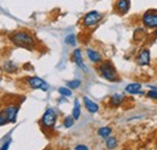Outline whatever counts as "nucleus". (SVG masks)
I'll use <instances>...</instances> for the list:
<instances>
[{
  "label": "nucleus",
  "mask_w": 157,
  "mask_h": 150,
  "mask_svg": "<svg viewBox=\"0 0 157 150\" xmlns=\"http://www.w3.org/2000/svg\"><path fill=\"white\" fill-rule=\"evenodd\" d=\"M133 38L136 41H143L145 38H146V32L144 28H137L134 34H133Z\"/></svg>",
  "instance_id": "obj_17"
},
{
  "label": "nucleus",
  "mask_w": 157,
  "mask_h": 150,
  "mask_svg": "<svg viewBox=\"0 0 157 150\" xmlns=\"http://www.w3.org/2000/svg\"><path fill=\"white\" fill-rule=\"evenodd\" d=\"M147 98H151V99H157V90H150L147 93H146Z\"/></svg>",
  "instance_id": "obj_24"
},
{
  "label": "nucleus",
  "mask_w": 157,
  "mask_h": 150,
  "mask_svg": "<svg viewBox=\"0 0 157 150\" xmlns=\"http://www.w3.org/2000/svg\"><path fill=\"white\" fill-rule=\"evenodd\" d=\"M64 42H65L67 45L75 46V45H76V37H75V34H70V35H68V37L64 39Z\"/></svg>",
  "instance_id": "obj_22"
},
{
  "label": "nucleus",
  "mask_w": 157,
  "mask_h": 150,
  "mask_svg": "<svg viewBox=\"0 0 157 150\" xmlns=\"http://www.w3.org/2000/svg\"><path fill=\"white\" fill-rule=\"evenodd\" d=\"M11 142H12V139L11 138H9L4 144H2V147H1V149L0 150H7L9 148H10V144H11Z\"/></svg>",
  "instance_id": "obj_25"
},
{
  "label": "nucleus",
  "mask_w": 157,
  "mask_h": 150,
  "mask_svg": "<svg viewBox=\"0 0 157 150\" xmlns=\"http://www.w3.org/2000/svg\"><path fill=\"white\" fill-rule=\"evenodd\" d=\"M57 117H58V115H57L56 110L52 109V108H48V109H46L45 112L42 114L40 122H41L42 127L48 128V130H52L55 127L56 122H57Z\"/></svg>",
  "instance_id": "obj_4"
},
{
  "label": "nucleus",
  "mask_w": 157,
  "mask_h": 150,
  "mask_svg": "<svg viewBox=\"0 0 157 150\" xmlns=\"http://www.w3.org/2000/svg\"><path fill=\"white\" fill-rule=\"evenodd\" d=\"M81 86V80L75 79V80H71V81H68L67 82V87H69L70 90H74V89H78Z\"/></svg>",
  "instance_id": "obj_20"
},
{
  "label": "nucleus",
  "mask_w": 157,
  "mask_h": 150,
  "mask_svg": "<svg viewBox=\"0 0 157 150\" xmlns=\"http://www.w3.org/2000/svg\"><path fill=\"white\" fill-rule=\"evenodd\" d=\"M71 116L74 117V120H78L80 116H81V105H80V102L78 99L74 101V108H73V114Z\"/></svg>",
  "instance_id": "obj_16"
},
{
  "label": "nucleus",
  "mask_w": 157,
  "mask_h": 150,
  "mask_svg": "<svg viewBox=\"0 0 157 150\" xmlns=\"http://www.w3.org/2000/svg\"><path fill=\"white\" fill-rule=\"evenodd\" d=\"M124 101V96L120 93H115L110 97V105L116 108V107H120Z\"/></svg>",
  "instance_id": "obj_14"
},
{
  "label": "nucleus",
  "mask_w": 157,
  "mask_h": 150,
  "mask_svg": "<svg viewBox=\"0 0 157 150\" xmlns=\"http://www.w3.org/2000/svg\"><path fill=\"white\" fill-rule=\"evenodd\" d=\"M126 92L129 94H143L144 92L141 91V84L139 82H133L126 86Z\"/></svg>",
  "instance_id": "obj_12"
},
{
  "label": "nucleus",
  "mask_w": 157,
  "mask_h": 150,
  "mask_svg": "<svg viewBox=\"0 0 157 150\" xmlns=\"http://www.w3.org/2000/svg\"><path fill=\"white\" fill-rule=\"evenodd\" d=\"M75 150H88V148L86 145H83V144H78V145L75 147Z\"/></svg>",
  "instance_id": "obj_26"
},
{
  "label": "nucleus",
  "mask_w": 157,
  "mask_h": 150,
  "mask_svg": "<svg viewBox=\"0 0 157 150\" xmlns=\"http://www.w3.org/2000/svg\"><path fill=\"white\" fill-rule=\"evenodd\" d=\"M73 61L76 63V65L80 67L82 70L87 72V67L86 64L83 63V59H82V52H81V49H75L73 51Z\"/></svg>",
  "instance_id": "obj_10"
},
{
  "label": "nucleus",
  "mask_w": 157,
  "mask_h": 150,
  "mask_svg": "<svg viewBox=\"0 0 157 150\" xmlns=\"http://www.w3.org/2000/svg\"><path fill=\"white\" fill-rule=\"evenodd\" d=\"M154 37L157 38V29H155V30H154Z\"/></svg>",
  "instance_id": "obj_27"
},
{
  "label": "nucleus",
  "mask_w": 157,
  "mask_h": 150,
  "mask_svg": "<svg viewBox=\"0 0 157 150\" xmlns=\"http://www.w3.org/2000/svg\"><path fill=\"white\" fill-rule=\"evenodd\" d=\"M86 53H87V57L90 58V61L92 63H100L101 62V55L99 53L98 51L93 50V49H87L86 50Z\"/></svg>",
  "instance_id": "obj_13"
},
{
  "label": "nucleus",
  "mask_w": 157,
  "mask_h": 150,
  "mask_svg": "<svg viewBox=\"0 0 157 150\" xmlns=\"http://www.w3.org/2000/svg\"><path fill=\"white\" fill-rule=\"evenodd\" d=\"M2 69H4L5 72H7V73H15V72H17L18 67H17V64L13 63L12 61H6V62H4V64H2Z\"/></svg>",
  "instance_id": "obj_15"
},
{
  "label": "nucleus",
  "mask_w": 157,
  "mask_h": 150,
  "mask_svg": "<svg viewBox=\"0 0 157 150\" xmlns=\"http://www.w3.org/2000/svg\"><path fill=\"white\" fill-rule=\"evenodd\" d=\"M58 92L62 94V97H70V96L73 94L71 90H70L69 87H59Z\"/></svg>",
  "instance_id": "obj_23"
},
{
  "label": "nucleus",
  "mask_w": 157,
  "mask_h": 150,
  "mask_svg": "<svg viewBox=\"0 0 157 150\" xmlns=\"http://www.w3.org/2000/svg\"><path fill=\"white\" fill-rule=\"evenodd\" d=\"M74 117L73 116H65L64 117V120H63V125H64V127L65 128H70L73 125H74Z\"/></svg>",
  "instance_id": "obj_21"
},
{
  "label": "nucleus",
  "mask_w": 157,
  "mask_h": 150,
  "mask_svg": "<svg viewBox=\"0 0 157 150\" xmlns=\"http://www.w3.org/2000/svg\"><path fill=\"white\" fill-rule=\"evenodd\" d=\"M111 132H113L111 127H109V126H103V127H100L98 130V136L101 137V138H108V137H110Z\"/></svg>",
  "instance_id": "obj_18"
},
{
  "label": "nucleus",
  "mask_w": 157,
  "mask_h": 150,
  "mask_svg": "<svg viewBox=\"0 0 157 150\" xmlns=\"http://www.w3.org/2000/svg\"><path fill=\"white\" fill-rule=\"evenodd\" d=\"M136 61H137V63L140 67L149 65V64H150V61H151L150 50H149V49H143V50H140V52L138 53Z\"/></svg>",
  "instance_id": "obj_8"
},
{
  "label": "nucleus",
  "mask_w": 157,
  "mask_h": 150,
  "mask_svg": "<svg viewBox=\"0 0 157 150\" xmlns=\"http://www.w3.org/2000/svg\"><path fill=\"white\" fill-rule=\"evenodd\" d=\"M98 72L101 77H104L108 81H118V75L116 72V68L114 67V64L110 61H104L100 62V64L98 65Z\"/></svg>",
  "instance_id": "obj_3"
},
{
  "label": "nucleus",
  "mask_w": 157,
  "mask_h": 150,
  "mask_svg": "<svg viewBox=\"0 0 157 150\" xmlns=\"http://www.w3.org/2000/svg\"><path fill=\"white\" fill-rule=\"evenodd\" d=\"M18 112H20V104L16 103H10L5 105L2 109H0V126L16 122Z\"/></svg>",
  "instance_id": "obj_2"
},
{
  "label": "nucleus",
  "mask_w": 157,
  "mask_h": 150,
  "mask_svg": "<svg viewBox=\"0 0 157 150\" xmlns=\"http://www.w3.org/2000/svg\"><path fill=\"white\" fill-rule=\"evenodd\" d=\"M101 19H103V15H101L99 11L93 10V11L87 12V14L83 16V18H82V26H83L85 28H91V27L97 26Z\"/></svg>",
  "instance_id": "obj_5"
},
{
  "label": "nucleus",
  "mask_w": 157,
  "mask_h": 150,
  "mask_svg": "<svg viewBox=\"0 0 157 150\" xmlns=\"http://www.w3.org/2000/svg\"><path fill=\"white\" fill-rule=\"evenodd\" d=\"M28 86L33 90H42V91H48L50 86L46 81H44L41 77H38V76H29L25 79Z\"/></svg>",
  "instance_id": "obj_7"
},
{
  "label": "nucleus",
  "mask_w": 157,
  "mask_h": 150,
  "mask_svg": "<svg viewBox=\"0 0 157 150\" xmlns=\"http://www.w3.org/2000/svg\"><path fill=\"white\" fill-rule=\"evenodd\" d=\"M83 104H85V108L88 110L90 112H92V114H94V112H97L99 110V105L96 103V102H93V101H91L87 96H83Z\"/></svg>",
  "instance_id": "obj_11"
},
{
  "label": "nucleus",
  "mask_w": 157,
  "mask_h": 150,
  "mask_svg": "<svg viewBox=\"0 0 157 150\" xmlns=\"http://www.w3.org/2000/svg\"><path fill=\"white\" fill-rule=\"evenodd\" d=\"M141 22L145 26V28H147V29L157 28V11L155 10L146 11L141 17Z\"/></svg>",
  "instance_id": "obj_6"
},
{
  "label": "nucleus",
  "mask_w": 157,
  "mask_h": 150,
  "mask_svg": "<svg viewBox=\"0 0 157 150\" xmlns=\"http://www.w3.org/2000/svg\"><path fill=\"white\" fill-rule=\"evenodd\" d=\"M10 41L21 49H27V50H33L36 45V40L29 32L27 30H17L13 32L10 35Z\"/></svg>",
  "instance_id": "obj_1"
},
{
  "label": "nucleus",
  "mask_w": 157,
  "mask_h": 150,
  "mask_svg": "<svg viewBox=\"0 0 157 150\" xmlns=\"http://www.w3.org/2000/svg\"><path fill=\"white\" fill-rule=\"evenodd\" d=\"M117 147V139L115 137H108L106 138V148L108 149H115Z\"/></svg>",
  "instance_id": "obj_19"
},
{
  "label": "nucleus",
  "mask_w": 157,
  "mask_h": 150,
  "mask_svg": "<svg viewBox=\"0 0 157 150\" xmlns=\"http://www.w3.org/2000/svg\"><path fill=\"white\" fill-rule=\"evenodd\" d=\"M131 9V0H116L115 10L120 15H126Z\"/></svg>",
  "instance_id": "obj_9"
}]
</instances>
